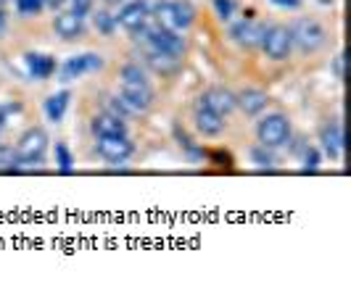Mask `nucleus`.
Here are the masks:
<instances>
[{"label": "nucleus", "instance_id": "obj_14", "mask_svg": "<svg viewBox=\"0 0 351 308\" xmlns=\"http://www.w3.org/2000/svg\"><path fill=\"white\" fill-rule=\"evenodd\" d=\"M24 66H27V74L32 79H51L56 74V58L45 55V53H27L24 55Z\"/></svg>", "mask_w": 351, "mask_h": 308}, {"label": "nucleus", "instance_id": "obj_12", "mask_svg": "<svg viewBox=\"0 0 351 308\" xmlns=\"http://www.w3.org/2000/svg\"><path fill=\"white\" fill-rule=\"evenodd\" d=\"M195 103H201V105H206L211 111H217L219 116H228V114H232L238 108V98H235V92L228 90V87H209Z\"/></svg>", "mask_w": 351, "mask_h": 308}, {"label": "nucleus", "instance_id": "obj_32", "mask_svg": "<svg viewBox=\"0 0 351 308\" xmlns=\"http://www.w3.org/2000/svg\"><path fill=\"white\" fill-rule=\"evenodd\" d=\"M333 71H335V79H346V55L343 53H338L333 58Z\"/></svg>", "mask_w": 351, "mask_h": 308}, {"label": "nucleus", "instance_id": "obj_25", "mask_svg": "<svg viewBox=\"0 0 351 308\" xmlns=\"http://www.w3.org/2000/svg\"><path fill=\"white\" fill-rule=\"evenodd\" d=\"M122 82H148V74H145V68L141 64H127L122 66Z\"/></svg>", "mask_w": 351, "mask_h": 308}, {"label": "nucleus", "instance_id": "obj_22", "mask_svg": "<svg viewBox=\"0 0 351 308\" xmlns=\"http://www.w3.org/2000/svg\"><path fill=\"white\" fill-rule=\"evenodd\" d=\"M56 166H58V171H64V174H69L74 169V155H71L66 142H56Z\"/></svg>", "mask_w": 351, "mask_h": 308}, {"label": "nucleus", "instance_id": "obj_34", "mask_svg": "<svg viewBox=\"0 0 351 308\" xmlns=\"http://www.w3.org/2000/svg\"><path fill=\"white\" fill-rule=\"evenodd\" d=\"M275 5H280V8H291V11H296L301 5V0H272Z\"/></svg>", "mask_w": 351, "mask_h": 308}, {"label": "nucleus", "instance_id": "obj_18", "mask_svg": "<svg viewBox=\"0 0 351 308\" xmlns=\"http://www.w3.org/2000/svg\"><path fill=\"white\" fill-rule=\"evenodd\" d=\"M235 98H238V108H241L246 116H259L264 108H267V103H269L267 92H264V90H256V87H246V90L238 92Z\"/></svg>", "mask_w": 351, "mask_h": 308}, {"label": "nucleus", "instance_id": "obj_9", "mask_svg": "<svg viewBox=\"0 0 351 308\" xmlns=\"http://www.w3.org/2000/svg\"><path fill=\"white\" fill-rule=\"evenodd\" d=\"M95 151L101 158L111 161V164H124L130 155L135 153V142L127 135L122 137H98L95 142Z\"/></svg>", "mask_w": 351, "mask_h": 308}, {"label": "nucleus", "instance_id": "obj_26", "mask_svg": "<svg viewBox=\"0 0 351 308\" xmlns=\"http://www.w3.org/2000/svg\"><path fill=\"white\" fill-rule=\"evenodd\" d=\"M45 8L43 0H16V11L21 16H40Z\"/></svg>", "mask_w": 351, "mask_h": 308}, {"label": "nucleus", "instance_id": "obj_37", "mask_svg": "<svg viewBox=\"0 0 351 308\" xmlns=\"http://www.w3.org/2000/svg\"><path fill=\"white\" fill-rule=\"evenodd\" d=\"M106 5H122V3H127V0H104Z\"/></svg>", "mask_w": 351, "mask_h": 308}, {"label": "nucleus", "instance_id": "obj_36", "mask_svg": "<svg viewBox=\"0 0 351 308\" xmlns=\"http://www.w3.org/2000/svg\"><path fill=\"white\" fill-rule=\"evenodd\" d=\"M5 32V14H3V8H0V34Z\"/></svg>", "mask_w": 351, "mask_h": 308}, {"label": "nucleus", "instance_id": "obj_31", "mask_svg": "<svg viewBox=\"0 0 351 308\" xmlns=\"http://www.w3.org/2000/svg\"><path fill=\"white\" fill-rule=\"evenodd\" d=\"M71 14H77L80 18H85L88 14H93V0H74Z\"/></svg>", "mask_w": 351, "mask_h": 308}, {"label": "nucleus", "instance_id": "obj_10", "mask_svg": "<svg viewBox=\"0 0 351 308\" xmlns=\"http://www.w3.org/2000/svg\"><path fill=\"white\" fill-rule=\"evenodd\" d=\"M151 21V8L145 0H132V3H124L119 16H117V24L127 29L130 34H138Z\"/></svg>", "mask_w": 351, "mask_h": 308}, {"label": "nucleus", "instance_id": "obj_2", "mask_svg": "<svg viewBox=\"0 0 351 308\" xmlns=\"http://www.w3.org/2000/svg\"><path fill=\"white\" fill-rule=\"evenodd\" d=\"M288 32H291V42L301 53H317L328 42V32L317 18H296L288 27Z\"/></svg>", "mask_w": 351, "mask_h": 308}, {"label": "nucleus", "instance_id": "obj_6", "mask_svg": "<svg viewBox=\"0 0 351 308\" xmlns=\"http://www.w3.org/2000/svg\"><path fill=\"white\" fill-rule=\"evenodd\" d=\"M104 64V55H98V53H77V55H69L61 64L58 77H61V82H74V79L85 77L90 71H101Z\"/></svg>", "mask_w": 351, "mask_h": 308}, {"label": "nucleus", "instance_id": "obj_21", "mask_svg": "<svg viewBox=\"0 0 351 308\" xmlns=\"http://www.w3.org/2000/svg\"><path fill=\"white\" fill-rule=\"evenodd\" d=\"M93 24H95V29L106 37H111V34L117 32V16H111L108 11H93Z\"/></svg>", "mask_w": 351, "mask_h": 308}, {"label": "nucleus", "instance_id": "obj_1", "mask_svg": "<svg viewBox=\"0 0 351 308\" xmlns=\"http://www.w3.org/2000/svg\"><path fill=\"white\" fill-rule=\"evenodd\" d=\"M138 37H143V42H145V48L148 51H158V53H169V55H177V58H182V53H185V37L175 29H169V27H164V24H145Z\"/></svg>", "mask_w": 351, "mask_h": 308}, {"label": "nucleus", "instance_id": "obj_27", "mask_svg": "<svg viewBox=\"0 0 351 308\" xmlns=\"http://www.w3.org/2000/svg\"><path fill=\"white\" fill-rule=\"evenodd\" d=\"M214 11L222 21H230L235 16V0H214Z\"/></svg>", "mask_w": 351, "mask_h": 308}, {"label": "nucleus", "instance_id": "obj_29", "mask_svg": "<svg viewBox=\"0 0 351 308\" xmlns=\"http://www.w3.org/2000/svg\"><path fill=\"white\" fill-rule=\"evenodd\" d=\"M177 140H180V148H185V151H188V155H191V158H201V151H198V148H195L193 145V140H191V137L185 135V132H180V129H177Z\"/></svg>", "mask_w": 351, "mask_h": 308}, {"label": "nucleus", "instance_id": "obj_11", "mask_svg": "<svg viewBox=\"0 0 351 308\" xmlns=\"http://www.w3.org/2000/svg\"><path fill=\"white\" fill-rule=\"evenodd\" d=\"M264 32H267V27L256 24L254 18H243L230 27V40L241 48H262Z\"/></svg>", "mask_w": 351, "mask_h": 308}, {"label": "nucleus", "instance_id": "obj_30", "mask_svg": "<svg viewBox=\"0 0 351 308\" xmlns=\"http://www.w3.org/2000/svg\"><path fill=\"white\" fill-rule=\"evenodd\" d=\"M108 114H111V116H119V119H127V116H130V108L122 103V98H111V101H108Z\"/></svg>", "mask_w": 351, "mask_h": 308}, {"label": "nucleus", "instance_id": "obj_8", "mask_svg": "<svg viewBox=\"0 0 351 308\" xmlns=\"http://www.w3.org/2000/svg\"><path fill=\"white\" fill-rule=\"evenodd\" d=\"M262 51L267 53V58H269V61H285V58L291 55V51H293V42H291V32H288V27H282V24L269 27V29L264 32Z\"/></svg>", "mask_w": 351, "mask_h": 308}, {"label": "nucleus", "instance_id": "obj_13", "mask_svg": "<svg viewBox=\"0 0 351 308\" xmlns=\"http://www.w3.org/2000/svg\"><path fill=\"white\" fill-rule=\"evenodd\" d=\"M195 129L204 137H217L225 132V116H219L217 111H211L206 105L195 103Z\"/></svg>", "mask_w": 351, "mask_h": 308}, {"label": "nucleus", "instance_id": "obj_5", "mask_svg": "<svg viewBox=\"0 0 351 308\" xmlns=\"http://www.w3.org/2000/svg\"><path fill=\"white\" fill-rule=\"evenodd\" d=\"M48 132L43 127H29L24 135L19 137L16 142V155H19V166H35L43 164L45 151H48Z\"/></svg>", "mask_w": 351, "mask_h": 308}, {"label": "nucleus", "instance_id": "obj_23", "mask_svg": "<svg viewBox=\"0 0 351 308\" xmlns=\"http://www.w3.org/2000/svg\"><path fill=\"white\" fill-rule=\"evenodd\" d=\"M251 161H254L259 169H272V166H275V153H272V148L256 145V148H251Z\"/></svg>", "mask_w": 351, "mask_h": 308}, {"label": "nucleus", "instance_id": "obj_28", "mask_svg": "<svg viewBox=\"0 0 351 308\" xmlns=\"http://www.w3.org/2000/svg\"><path fill=\"white\" fill-rule=\"evenodd\" d=\"M319 169V151L317 148H306L304 151V171H317Z\"/></svg>", "mask_w": 351, "mask_h": 308}, {"label": "nucleus", "instance_id": "obj_16", "mask_svg": "<svg viewBox=\"0 0 351 308\" xmlns=\"http://www.w3.org/2000/svg\"><path fill=\"white\" fill-rule=\"evenodd\" d=\"M53 29L56 34L61 37V40H77V37H82L85 34V18H80L77 14H58V16L53 18Z\"/></svg>", "mask_w": 351, "mask_h": 308}, {"label": "nucleus", "instance_id": "obj_15", "mask_svg": "<svg viewBox=\"0 0 351 308\" xmlns=\"http://www.w3.org/2000/svg\"><path fill=\"white\" fill-rule=\"evenodd\" d=\"M319 142H322V151L328 158H341L343 153V129L338 121H328L319 132Z\"/></svg>", "mask_w": 351, "mask_h": 308}, {"label": "nucleus", "instance_id": "obj_24", "mask_svg": "<svg viewBox=\"0 0 351 308\" xmlns=\"http://www.w3.org/2000/svg\"><path fill=\"white\" fill-rule=\"evenodd\" d=\"M14 169H19L16 148H11V145H0V171H14Z\"/></svg>", "mask_w": 351, "mask_h": 308}, {"label": "nucleus", "instance_id": "obj_19", "mask_svg": "<svg viewBox=\"0 0 351 308\" xmlns=\"http://www.w3.org/2000/svg\"><path fill=\"white\" fill-rule=\"evenodd\" d=\"M145 64L151 71H156L161 77H172L180 71L182 66V61L177 58V55H169V53H158V51H148L145 53Z\"/></svg>", "mask_w": 351, "mask_h": 308}, {"label": "nucleus", "instance_id": "obj_33", "mask_svg": "<svg viewBox=\"0 0 351 308\" xmlns=\"http://www.w3.org/2000/svg\"><path fill=\"white\" fill-rule=\"evenodd\" d=\"M19 105H0V135H3V129H5V124H8V114H16Z\"/></svg>", "mask_w": 351, "mask_h": 308}, {"label": "nucleus", "instance_id": "obj_20", "mask_svg": "<svg viewBox=\"0 0 351 308\" xmlns=\"http://www.w3.org/2000/svg\"><path fill=\"white\" fill-rule=\"evenodd\" d=\"M69 101H71V92H69V90L53 92L51 98L45 101V105H43V111H45L48 121H53V124L64 121V116H66V108H69Z\"/></svg>", "mask_w": 351, "mask_h": 308}, {"label": "nucleus", "instance_id": "obj_3", "mask_svg": "<svg viewBox=\"0 0 351 308\" xmlns=\"http://www.w3.org/2000/svg\"><path fill=\"white\" fill-rule=\"evenodd\" d=\"M256 137H259V145L264 148H282L291 142V121L285 114H267L256 121Z\"/></svg>", "mask_w": 351, "mask_h": 308}, {"label": "nucleus", "instance_id": "obj_35", "mask_svg": "<svg viewBox=\"0 0 351 308\" xmlns=\"http://www.w3.org/2000/svg\"><path fill=\"white\" fill-rule=\"evenodd\" d=\"M43 3H45L48 8H53V11H56V8H61V5L66 3V0H43Z\"/></svg>", "mask_w": 351, "mask_h": 308}, {"label": "nucleus", "instance_id": "obj_7", "mask_svg": "<svg viewBox=\"0 0 351 308\" xmlns=\"http://www.w3.org/2000/svg\"><path fill=\"white\" fill-rule=\"evenodd\" d=\"M122 103L130 108V114H145L154 105V87L151 82H122Z\"/></svg>", "mask_w": 351, "mask_h": 308}, {"label": "nucleus", "instance_id": "obj_4", "mask_svg": "<svg viewBox=\"0 0 351 308\" xmlns=\"http://www.w3.org/2000/svg\"><path fill=\"white\" fill-rule=\"evenodd\" d=\"M151 16L158 18V24L175 29V32H185L191 24L195 21V8L188 3V0H175V3H158L154 5Z\"/></svg>", "mask_w": 351, "mask_h": 308}, {"label": "nucleus", "instance_id": "obj_17", "mask_svg": "<svg viewBox=\"0 0 351 308\" xmlns=\"http://www.w3.org/2000/svg\"><path fill=\"white\" fill-rule=\"evenodd\" d=\"M90 129L95 137H122L127 135V124L119 116H111V114H98L90 121Z\"/></svg>", "mask_w": 351, "mask_h": 308}, {"label": "nucleus", "instance_id": "obj_38", "mask_svg": "<svg viewBox=\"0 0 351 308\" xmlns=\"http://www.w3.org/2000/svg\"><path fill=\"white\" fill-rule=\"evenodd\" d=\"M0 3H5V0H0Z\"/></svg>", "mask_w": 351, "mask_h": 308}]
</instances>
